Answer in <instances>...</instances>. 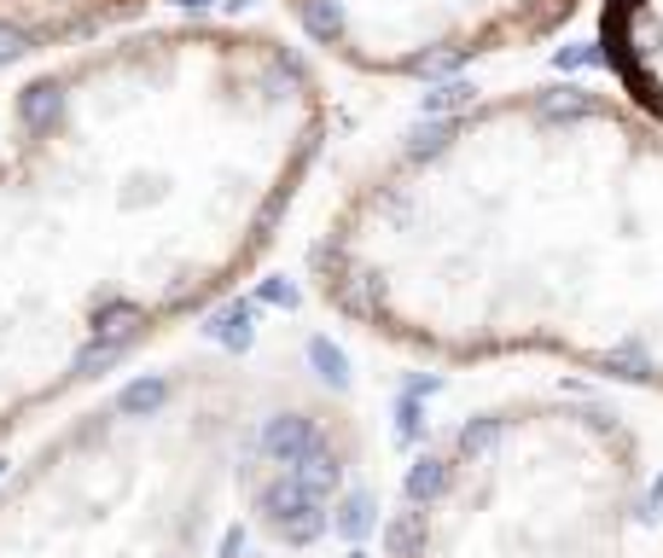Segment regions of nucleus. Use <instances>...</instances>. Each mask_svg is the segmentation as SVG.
Segmentation results:
<instances>
[{
	"mask_svg": "<svg viewBox=\"0 0 663 558\" xmlns=\"http://www.w3.org/2000/svg\"><path fill=\"white\" fill-rule=\"evenodd\" d=\"M332 94L268 24H140L18 81L0 134V448L233 297L320 169Z\"/></svg>",
	"mask_w": 663,
	"mask_h": 558,
	"instance_id": "nucleus-1",
	"label": "nucleus"
},
{
	"mask_svg": "<svg viewBox=\"0 0 663 558\" xmlns=\"http://www.w3.org/2000/svg\"><path fill=\"white\" fill-rule=\"evenodd\" d=\"M308 280L402 355L553 361L663 396V117L588 81L431 117L344 186Z\"/></svg>",
	"mask_w": 663,
	"mask_h": 558,
	"instance_id": "nucleus-2",
	"label": "nucleus"
},
{
	"mask_svg": "<svg viewBox=\"0 0 663 558\" xmlns=\"http://www.w3.org/2000/svg\"><path fill=\"white\" fill-rule=\"evenodd\" d=\"M361 437L280 366L186 355L76 407L0 471V558H239L332 529Z\"/></svg>",
	"mask_w": 663,
	"mask_h": 558,
	"instance_id": "nucleus-3",
	"label": "nucleus"
},
{
	"mask_svg": "<svg viewBox=\"0 0 663 558\" xmlns=\"http://www.w3.org/2000/svg\"><path fill=\"white\" fill-rule=\"evenodd\" d=\"M646 448L617 407L524 390L407 471L379 558H640Z\"/></svg>",
	"mask_w": 663,
	"mask_h": 558,
	"instance_id": "nucleus-4",
	"label": "nucleus"
},
{
	"mask_svg": "<svg viewBox=\"0 0 663 558\" xmlns=\"http://www.w3.org/2000/svg\"><path fill=\"white\" fill-rule=\"evenodd\" d=\"M588 0H280L308 58L367 81H431L553 41Z\"/></svg>",
	"mask_w": 663,
	"mask_h": 558,
	"instance_id": "nucleus-5",
	"label": "nucleus"
},
{
	"mask_svg": "<svg viewBox=\"0 0 663 558\" xmlns=\"http://www.w3.org/2000/svg\"><path fill=\"white\" fill-rule=\"evenodd\" d=\"M157 0H0V70L53 65L94 41L140 30Z\"/></svg>",
	"mask_w": 663,
	"mask_h": 558,
	"instance_id": "nucleus-6",
	"label": "nucleus"
},
{
	"mask_svg": "<svg viewBox=\"0 0 663 558\" xmlns=\"http://www.w3.org/2000/svg\"><path fill=\"white\" fill-rule=\"evenodd\" d=\"M599 41L617 88L663 117V0H606Z\"/></svg>",
	"mask_w": 663,
	"mask_h": 558,
	"instance_id": "nucleus-7",
	"label": "nucleus"
}]
</instances>
